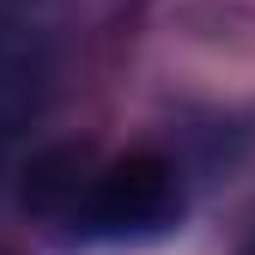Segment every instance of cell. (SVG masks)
<instances>
[{
    "instance_id": "obj_1",
    "label": "cell",
    "mask_w": 255,
    "mask_h": 255,
    "mask_svg": "<svg viewBox=\"0 0 255 255\" xmlns=\"http://www.w3.org/2000/svg\"><path fill=\"white\" fill-rule=\"evenodd\" d=\"M176 207H182L176 170L158 152H128L91 176L79 201V225L91 237H146V231H164Z\"/></svg>"
},
{
    "instance_id": "obj_2",
    "label": "cell",
    "mask_w": 255,
    "mask_h": 255,
    "mask_svg": "<svg viewBox=\"0 0 255 255\" xmlns=\"http://www.w3.org/2000/svg\"><path fill=\"white\" fill-rule=\"evenodd\" d=\"M79 164H85V152H79V146H55V152H43L37 164H30L24 201L37 207V213H61V207H73V213H79L85 188H91V176L79 182Z\"/></svg>"
}]
</instances>
